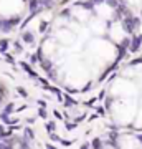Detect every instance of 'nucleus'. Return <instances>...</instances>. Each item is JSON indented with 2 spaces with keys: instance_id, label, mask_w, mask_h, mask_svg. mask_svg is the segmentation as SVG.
Wrapping results in <instances>:
<instances>
[{
  "instance_id": "obj_9",
  "label": "nucleus",
  "mask_w": 142,
  "mask_h": 149,
  "mask_svg": "<svg viewBox=\"0 0 142 149\" xmlns=\"http://www.w3.org/2000/svg\"><path fill=\"white\" fill-rule=\"evenodd\" d=\"M64 104H66V106H74V104H76V103H74V100L73 98H69V96H64Z\"/></svg>"
},
{
  "instance_id": "obj_3",
  "label": "nucleus",
  "mask_w": 142,
  "mask_h": 149,
  "mask_svg": "<svg viewBox=\"0 0 142 149\" xmlns=\"http://www.w3.org/2000/svg\"><path fill=\"white\" fill-rule=\"evenodd\" d=\"M141 45H142V35H139L137 38H134L131 42V52H137L141 50Z\"/></svg>"
},
{
  "instance_id": "obj_6",
  "label": "nucleus",
  "mask_w": 142,
  "mask_h": 149,
  "mask_svg": "<svg viewBox=\"0 0 142 149\" xmlns=\"http://www.w3.org/2000/svg\"><path fill=\"white\" fill-rule=\"evenodd\" d=\"M42 68L46 70V71H50V70H53V65L50 60H42Z\"/></svg>"
},
{
  "instance_id": "obj_12",
  "label": "nucleus",
  "mask_w": 142,
  "mask_h": 149,
  "mask_svg": "<svg viewBox=\"0 0 142 149\" xmlns=\"http://www.w3.org/2000/svg\"><path fill=\"white\" fill-rule=\"evenodd\" d=\"M129 45H131V40H129V38H126V40H122V43H121V48L124 50V52H126V48L129 47Z\"/></svg>"
},
{
  "instance_id": "obj_10",
  "label": "nucleus",
  "mask_w": 142,
  "mask_h": 149,
  "mask_svg": "<svg viewBox=\"0 0 142 149\" xmlns=\"http://www.w3.org/2000/svg\"><path fill=\"white\" fill-rule=\"evenodd\" d=\"M55 129H56V124H55V123H48V124H46V131L50 134L55 133Z\"/></svg>"
},
{
  "instance_id": "obj_8",
  "label": "nucleus",
  "mask_w": 142,
  "mask_h": 149,
  "mask_svg": "<svg viewBox=\"0 0 142 149\" xmlns=\"http://www.w3.org/2000/svg\"><path fill=\"white\" fill-rule=\"evenodd\" d=\"M7 48H8V40H2L0 42V52L3 53V52H7Z\"/></svg>"
},
{
  "instance_id": "obj_11",
  "label": "nucleus",
  "mask_w": 142,
  "mask_h": 149,
  "mask_svg": "<svg viewBox=\"0 0 142 149\" xmlns=\"http://www.w3.org/2000/svg\"><path fill=\"white\" fill-rule=\"evenodd\" d=\"M21 66H23V68H25L26 71H28V74H30V76H33V78H37V73H35V71H32V70L28 68V65H26V63H21Z\"/></svg>"
},
{
  "instance_id": "obj_24",
  "label": "nucleus",
  "mask_w": 142,
  "mask_h": 149,
  "mask_svg": "<svg viewBox=\"0 0 142 149\" xmlns=\"http://www.w3.org/2000/svg\"><path fill=\"white\" fill-rule=\"evenodd\" d=\"M139 141H141V143H142V134H141V136H139Z\"/></svg>"
},
{
  "instance_id": "obj_14",
  "label": "nucleus",
  "mask_w": 142,
  "mask_h": 149,
  "mask_svg": "<svg viewBox=\"0 0 142 149\" xmlns=\"http://www.w3.org/2000/svg\"><path fill=\"white\" fill-rule=\"evenodd\" d=\"M91 146H93V148H101V146H103V143H101L99 139H94V141H93V144H91Z\"/></svg>"
},
{
  "instance_id": "obj_21",
  "label": "nucleus",
  "mask_w": 142,
  "mask_h": 149,
  "mask_svg": "<svg viewBox=\"0 0 142 149\" xmlns=\"http://www.w3.org/2000/svg\"><path fill=\"white\" fill-rule=\"evenodd\" d=\"M30 61H32V63H37V55H32V58H30Z\"/></svg>"
},
{
  "instance_id": "obj_22",
  "label": "nucleus",
  "mask_w": 142,
  "mask_h": 149,
  "mask_svg": "<svg viewBox=\"0 0 142 149\" xmlns=\"http://www.w3.org/2000/svg\"><path fill=\"white\" fill-rule=\"evenodd\" d=\"M53 114H55V118H58V119H60V118H61V114H60L58 111H55V113H53Z\"/></svg>"
},
{
  "instance_id": "obj_18",
  "label": "nucleus",
  "mask_w": 142,
  "mask_h": 149,
  "mask_svg": "<svg viewBox=\"0 0 142 149\" xmlns=\"http://www.w3.org/2000/svg\"><path fill=\"white\" fill-rule=\"evenodd\" d=\"M74 128H76V124H66V129H69V131L74 129Z\"/></svg>"
},
{
  "instance_id": "obj_5",
  "label": "nucleus",
  "mask_w": 142,
  "mask_h": 149,
  "mask_svg": "<svg viewBox=\"0 0 142 149\" xmlns=\"http://www.w3.org/2000/svg\"><path fill=\"white\" fill-rule=\"evenodd\" d=\"M21 40H23L25 43H28V45L35 43V37H33L32 32H23V35H21Z\"/></svg>"
},
{
  "instance_id": "obj_1",
  "label": "nucleus",
  "mask_w": 142,
  "mask_h": 149,
  "mask_svg": "<svg viewBox=\"0 0 142 149\" xmlns=\"http://www.w3.org/2000/svg\"><path fill=\"white\" fill-rule=\"evenodd\" d=\"M122 27H124V30H126L127 33H132L141 27V20H139V18H134V17H127V18H124V22H122Z\"/></svg>"
},
{
  "instance_id": "obj_16",
  "label": "nucleus",
  "mask_w": 142,
  "mask_h": 149,
  "mask_svg": "<svg viewBox=\"0 0 142 149\" xmlns=\"http://www.w3.org/2000/svg\"><path fill=\"white\" fill-rule=\"evenodd\" d=\"M43 7H51V0H40Z\"/></svg>"
},
{
  "instance_id": "obj_25",
  "label": "nucleus",
  "mask_w": 142,
  "mask_h": 149,
  "mask_svg": "<svg viewBox=\"0 0 142 149\" xmlns=\"http://www.w3.org/2000/svg\"><path fill=\"white\" fill-rule=\"evenodd\" d=\"M0 138H2V134H0Z\"/></svg>"
},
{
  "instance_id": "obj_13",
  "label": "nucleus",
  "mask_w": 142,
  "mask_h": 149,
  "mask_svg": "<svg viewBox=\"0 0 142 149\" xmlns=\"http://www.w3.org/2000/svg\"><path fill=\"white\" fill-rule=\"evenodd\" d=\"M106 2H107V3L112 7V8H117V7H119V3H117L119 0H106Z\"/></svg>"
},
{
  "instance_id": "obj_7",
  "label": "nucleus",
  "mask_w": 142,
  "mask_h": 149,
  "mask_svg": "<svg viewBox=\"0 0 142 149\" xmlns=\"http://www.w3.org/2000/svg\"><path fill=\"white\" fill-rule=\"evenodd\" d=\"M25 138L28 139V141H33V138H35V133H33L30 128H25Z\"/></svg>"
},
{
  "instance_id": "obj_2",
  "label": "nucleus",
  "mask_w": 142,
  "mask_h": 149,
  "mask_svg": "<svg viewBox=\"0 0 142 149\" xmlns=\"http://www.w3.org/2000/svg\"><path fill=\"white\" fill-rule=\"evenodd\" d=\"M40 7H42L40 0H30V12H32V15H35V13H38V12L42 10Z\"/></svg>"
},
{
  "instance_id": "obj_20",
  "label": "nucleus",
  "mask_w": 142,
  "mask_h": 149,
  "mask_svg": "<svg viewBox=\"0 0 142 149\" xmlns=\"http://www.w3.org/2000/svg\"><path fill=\"white\" fill-rule=\"evenodd\" d=\"M18 93H20L21 96H26V91H25V90H21V88H18Z\"/></svg>"
},
{
  "instance_id": "obj_23",
  "label": "nucleus",
  "mask_w": 142,
  "mask_h": 149,
  "mask_svg": "<svg viewBox=\"0 0 142 149\" xmlns=\"http://www.w3.org/2000/svg\"><path fill=\"white\" fill-rule=\"evenodd\" d=\"M91 2H93V3H96V2H98V3H99V2H103V0H91Z\"/></svg>"
},
{
  "instance_id": "obj_4",
  "label": "nucleus",
  "mask_w": 142,
  "mask_h": 149,
  "mask_svg": "<svg viewBox=\"0 0 142 149\" xmlns=\"http://www.w3.org/2000/svg\"><path fill=\"white\" fill-rule=\"evenodd\" d=\"M15 27L12 20H0V30H3V32H10L12 28Z\"/></svg>"
},
{
  "instance_id": "obj_17",
  "label": "nucleus",
  "mask_w": 142,
  "mask_h": 149,
  "mask_svg": "<svg viewBox=\"0 0 142 149\" xmlns=\"http://www.w3.org/2000/svg\"><path fill=\"white\" fill-rule=\"evenodd\" d=\"M15 50L17 52H23V48H21V45L18 42H15Z\"/></svg>"
},
{
  "instance_id": "obj_19",
  "label": "nucleus",
  "mask_w": 142,
  "mask_h": 149,
  "mask_svg": "<svg viewBox=\"0 0 142 149\" xmlns=\"http://www.w3.org/2000/svg\"><path fill=\"white\" fill-rule=\"evenodd\" d=\"M40 116H42V118H46V111H45V109H40Z\"/></svg>"
},
{
  "instance_id": "obj_15",
  "label": "nucleus",
  "mask_w": 142,
  "mask_h": 149,
  "mask_svg": "<svg viewBox=\"0 0 142 149\" xmlns=\"http://www.w3.org/2000/svg\"><path fill=\"white\" fill-rule=\"evenodd\" d=\"M46 28H48V23H46V22H42V23H40V32L43 33Z\"/></svg>"
}]
</instances>
